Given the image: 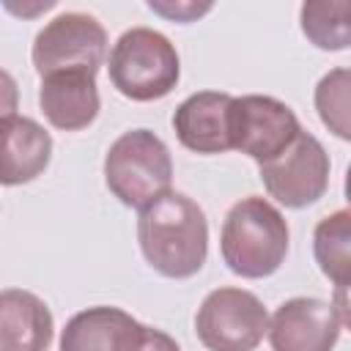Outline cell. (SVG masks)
<instances>
[{
	"label": "cell",
	"instance_id": "obj_21",
	"mask_svg": "<svg viewBox=\"0 0 351 351\" xmlns=\"http://www.w3.org/2000/svg\"><path fill=\"white\" fill-rule=\"evenodd\" d=\"M343 192H346V200L351 203V165H348V170H346V184H343Z\"/></svg>",
	"mask_w": 351,
	"mask_h": 351
},
{
	"label": "cell",
	"instance_id": "obj_15",
	"mask_svg": "<svg viewBox=\"0 0 351 351\" xmlns=\"http://www.w3.org/2000/svg\"><path fill=\"white\" fill-rule=\"evenodd\" d=\"M313 255L321 274L337 285H351V208L324 217L313 230Z\"/></svg>",
	"mask_w": 351,
	"mask_h": 351
},
{
	"label": "cell",
	"instance_id": "obj_2",
	"mask_svg": "<svg viewBox=\"0 0 351 351\" xmlns=\"http://www.w3.org/2000/svg\"><path fill=\"white\" fill-rule=\"evenodd\" d=\"M288 222L285 217L258 195L241 197L230 206L219 233V252L225 266L244 277L261 280L274 274L288 255Z\"/></svg>",
	"mask_w": 351,
	"mask_h": 351
},
{
	"label": "cell",
	"instance_id": "obj_3",
	"mask_svg": "<svg viewBox=\"0 0 351 351\" xmlns=\"http://www.w3.org/2000/svg\"><path fill=\"white\" fill-rule=\"evenodd\" d=\"M173 159L151 129L123 132L104 156V184L126 206L143 211L170 192Z\"/></svg>",
	"mask_w": 351,
	"mask_h": 351
},
{
	"label": "cell",
	"instance_id": "obj_16",
	"mask_svg": "<svg viewBox=\"0 0 351 351\" xmlns=\"http://www.w3.org/2000/svg\"><path fill=\"white\" fill-rule=\"evenodd\" d=\"M299 25L307 41L318 49L337 52L351 47V3L310 0L299 8Z\"/></svg>",
	"mask_w": 351,
	"mask_h": 351
},
{
	"label": "cell",
	"instance_id": "obj_1",
	"mask_svg": "<svg viewBox=\"0 0 351 351\" xmlns=\"http://www.w3.org/2000/svg\"><path fill=\"white\" fill-rule=\"evenodd\" d=\"M137 241L151 269L170 280L197 274L208 255V222L184 192H165L140 211Z\"/></svg>",
	"mask_w": 351,
	"mask_h": 351
},
{
	"label": "cell",
	"instance_id": "obj_18",
	"mask_svg": "<svg viewBox=\"0 0 351 351\" xmlns=\"http://www.w3.org/2000/svg\"><path fill=\"white\" fill-rule=\"evenodd\" d=\"M148 8L156 11V14H162V16H167V19H176V22H192L200 14L211 11V3L197 5V3H189V0L186 3H156V0H151Z\"/></svg>",
	"mask_w": 351,
	"mask_h": 351
},
{
	"label": "cell",
	"instance_id": "obj_10",
	"mask_svg": "<svg viewBox=\"0 0 351 351\" xmlns=\"http://www.w3.org/2000/svg\"><path fill=\"white\" fill-rule=\"evenodd\" d=\"M148 326L121 307H88L60 332V351H145Z\"/></svg>",
	"mask_w": 351,
	"mask_h": 351
},
{
	"label": "cell",
	"instance_id": "obj_14",
	"mask_svg": "<svg viewBox=\"0 0 351 351\" xmlns=\"http://www.w3.org/2000/svg\"><path fill=\"white\" fill-rule=\"evenodd\" d=\"M52 313L30 291L0 293V351H47L52 343Z\"/></svg>",
	"mask_w": 351,
	"mask_h": 351
},
{
	"label": "cell",
	"instance_id": "obj_6",
	"mask_svg": "<svg viewBox=\"0 0 351 351\" xmlns=\"http://www.w3.org/2000/svg\"><path fill=\"white\" fill-rule=\"evenodd\" d=\"M107 55V30L90 14L66 11L47 22L33 38V66L38 77L60 71L96 74Z\"/></svg>",
	"mask_w": 351,
	"mask_h": 351
},
{
	"label": "cell",
	"instance_id": "obj_8",
	"mask_svg": "<svg viewBox=\"0 0 351 351\" xmlns=\"http://www.w3.org/2000/svg\"><path fill=\"white\" fill-rule=\"evenodd\" d=\"M302 126L296 112L274 96H233L230 104V143L236 151L252 156L258 165L280 156L296 137Z\"/></svg>",
	"mask_w": 351,
	"mask_h": 351
},
{
	"label": "cell",
	"instance_id": "obj_19",
	"mask_svg": "<svg viewBox=\"0 0 351 351\" xmlns=\"http://www.w3.org/2000/svg\"><path fill=\"white\" fill-rule=\"evenodd\" d=\"M332 307L343 326L351 329V285H337L332 293Z\"/></svg>",
	"mask_w": 351,
	"mask_h": 351
},
{
	"label": "cell",
	"instance_id": "obj_11",
	"mask_svg": "<svg viewBox=\"0 0 351 351\" xmlns=\"http://www.w3.org/2000/svg\"><path fill=\"white\" fill-rule=\"evenodd\" d=\"M230 93L197 90L173 112V129L184 148L195 154H225L230 143Z\"/></svg>",
	"mask_w": 351,
	"mask_h": 351
},
{
	"label": "cell",
	"instance_id": "obj_5",
	"mask_svg": "<svg viewBox=\"0 0 351 351\" xmlns=\"http://www.w3.org/2000/svg\"><path fill=\"white\" fill-rule=\"evenodd\" d=\"M195 332L208 351H255L269 332V313L252 291L214 288L195 313Z\"/></svg>",
	"mask_w": 351,
	"mask_h": 351
},
{
	"label": "cell",
	"instance_id": "obj_17",
	"mask_svg": "<svg viewBox=\"0 0 351 351\" xmlns=\"http://www.w3.org/2000/svg\"><path fill=\"white\" fill-rule=\"evenodd\" d=\"M321 123L340 140L351 143V69L326 71L313 93Z\"/></svg>",
	"mask_w": 351,
	"mask_h": 351
},
{
	"label": "cell",
	"instance_id": "obj_12",
	"mask_svg": "<svg viewBox=\"0 0 351 351\" xmlns=\"http://www.w3.org/2000/svg\"><path fill=\"white\" fill-rule=\"evenodd\" d=\"M38 107H41L44 118L60 132H80V129L90 126L101 107L96 74L60 71V74L41 77Z\"/></svg>",
	"mask_w": 351,
	"mask_h": 351
},
{
	"label": "cell",
	"instance_id": "obj_4",
	"mask_svg": "<svg viewBox=\"0 0 351 351\" xmlns=\"http://www.w3.org/2000/svg\"><path fill=\"white\" fill-rule=\"evenodd\" d=\"M110 82L132 101H154L167 96L178 77L181 60L170 38L151 27H132L110 49Z\"/></svg>",
	"mask_w": 351,
	"mask_h": 351
},
{
	"label": "cell",
	"instance_id": "obj_9",
	"mask_svg": "<svg viewBox=\"0 0 351 351\" xmlns=\"http://www.w3.org/2000/svg\"><path fill=\"white\" fill-rule=\"evenodd\" d=\"M266 335L271 351H332L340 337V318L324 299L293 296L274 310Z\"/></svg>",
	"mask_w": 351,
	"mask_h": 351
},
{
	"label": "cell",
	"instance_id": "obj_7",
	"mask_svg": "<svg viewBox=\"0 0 351 351\" xmlns=\"http://www.w3.org/2000/svg\"><path fill=\"white\" fill-rule=\"evenodd\" d=\"M266 192L285 208H304L324 197L329 186V154L310 132L299 137L271 162L258 165Z\"/></svg>",
	"mask_w": 351,
	"mask_h": 351
},
{
	"label": "cell",
	"instance_id": "obj_20",
	"mask_svg": "<svg viewBox=\"0 0 351 351\" xmlns=\"http://www.w3.org/2000/svg\"><path fill=\"white\" fill-rule=\"evenodd\" d=\"M145 351H181L178 348V343L167 335V332H162V329H154V326H148V340H145Z\"/></svg>",
	"mask_w": 351,
	"mask_h": 351
},
{
	"label": "cell",
	"instance_id": "obj_13",
	"mask_svg": "<svg viewBox=\"0 0 351 351\" xmlns=\"http://www.w3.org/2000/svg\"><path fill=\"white\" fill-rule=\"evenodd\" d=\"M3 170L0 181L5 186L27 184L38 178L52 156V137L49 132L25 115H3Z\"/></svg>",
	"mask_w": 351,
	"mask_h": 351
}]
</instances>
